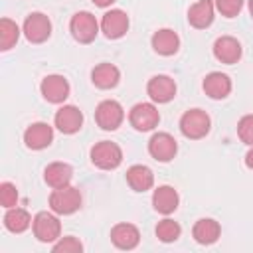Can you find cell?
<instances>
[{
  "label": "cell",
  "mask_w": 253,
  "mask_h": 253,
  "mask_svg": "<svg viewBox=\"0 0 253 253\" xmlns=\"http://www.w3.org/2000/svg\"><path fill=\"white\" fill-rule=\"evenodd\" d=\"M211 128V119L202 109H190L180 117V132L190 140L204 138Z\"/></svg>",
  "instance_id": "obj_1"
},
{
  "label": "cell",
  "mask_w": 253,
  "mask_h": 253,
  "mask_svg": "<svg viewBox=\"0 0 253 253\" xmlns=\"http://www.w3.org/2000/svg\"><path fill=\"white\" fill-rule=\"evenodd\" d=\"M49 208L57 215H71L81 208V192L75 186L53 188L49 194Z\"/></svg>",
  "instance_id": "obj_2"
},
{
  "label": "cell",
  "mask_w": 253,
  "mask_h": 253,
  "mask_svg": "<svg viewBox=\"0 0 253 253\" xmlns=\"http://www.w3.org/2000/svg\"><path fill=\"white\" fill-rule=\"evenodd\" d=\"M91 162L101 170H115L123 162V150L117 142L101 140L91 148Z\"/></svg>",
  "instance_id": "obj_3"
},
{
  "label": "cell",
  "mask_w": 253,
  "mask_h": 253,
  "mask_svg": "<svg viewBox=\"0 0 253 253\" xmlns=\"http://www.w3.org/2000/svg\"><path fill=\"white\" fill-rule=\"evenodd\" d=\"M99 26L101 24L97 22V18L91 12L83 10V12H77L71 18L69 32H71V36H73L75 42H79V43H91L97 38V34H99Z\"/></svg>",
  "instance_id": "obj_4"
},
{
  "label": "cell",
  "mask_w": 253,
  "mask_h": 253,
  "mask_svg": "<svg viewBox=\"0 0 253 253\" xmlns=\"http://www.w3.org/2000/svg\"><path fill=\"white\" fill-rule=\"evenodd\" d=\"M95 121L103 130H117L125 121V109L115 99H105L95 109Z\"/></svg>",
  "instance_id": "obj_5"
},
{
  "label": "cell",
  "mask_w": 253,
  "mask_h": 253,
  "mask_svg": "<svg viewBox=\"0 0 253 253\" xmlns=\"http://www.w3.org/2000/svg\"><path fill=\"white\" fill-rule=\"evenodd\" d=\"M32 229H34V235H36L38 241H42V243H53V241L59 239L61 223H59L57 215H53L49 211H40L34 217Z\"/></svg>",
  "instance_id": "obj_6"
},
{
  "label": "cell",
  "mask_w": 253,
  "mask_h": 253,
  "mask_svg": "<svg viewBox=\"0 0 253 253\" xmlns=\"http://www.w3.org/2000/svg\"><path fill=\"white\" fill-rule=\"evenodd\" d=\"M24 36L28 42L32 43H42L51 36V22L45 14L42 12H32L28 14V18L24 20V28H22Z\"/></svg>",
  "instance_id": "obj_7"
},
{
  "label": "cell",
  "mask_w": 253,
  "mask_h": 253,
  "mask_svg": "<svg viewBox=\"0 0 253 253\" xmlns=\"http://www.w3.org/2000/svg\"><path fill=\"white\" fill-rule=\"evenodd\" d=\"M128 121L136 130L146 132V130H152L160 123V113L152 103H136L128 111Z\"/></svg>",
  "instance_id": "obj_8"
},
{
  "label": "cell",
  "mask_w": 253,
  "mask_h": 253,
  "mask_svg": "<svg viewBox=\"0 0 253 253\" xmlns=\"http://www.w3.org/2000/svg\"><path fill=\"white\" fill-rule=\"evenodd\" d=\"M178 152V142L170 132H154L148 140V154L158 162H170Z\"/></svg>",
  "instance_id": "obj_9"
},
{
  "label": "cell",
  "mask_w": 253,
  "mask_h": 253,
  "mask_svg": "<svg viewBox=\"0 0 253 253\" xmlns=\"http://www.w3.org/2000/svg\"><path fill=\"white\" fill-rule=\"evenodd\" d=\"M40 91H42V95H43V99H45L47 103L59 105V103H63V101L69 97L71 87H69V81H67L63 75L53 73V75H45V77L42 79Z\"/></svg>",
  "instance_id": "obj_10"
},
{
  "label": "cell",
  "mask_w": 253,
  "mask_h": 253,
  "mask_svg": "<svg viewBox=\"0 0 253 253\" xmlns=\"http://www.w3.org/2000/svg\"><path fill=\"white\" fill-rule=\"evenodd\" d=\"M128 24L130 22H128L126 12H123L119 8H113V10L105 12L103 18H101V32L109 40H119L128 32Z\"/></svg>",
  "instance_id": "obj_11"
},
{
  "label": "cell",
  "mask_w": 253,
  "mask_h": 253,
  "mask_svg": "<svg viewBox=\"0 0 253 253\" xmlns=\"http://www.w3.org/2000/svg\"><path fill=\"white\" fill-rule=\"evenodd\" d=\"M146 93L152 103H168L176 97V83L170 75H154L146 83Z\"/></svg>",
  "instance_id": "obj_12"
},
{
  "label": "cell",
  "mask_w": 253,
  "mask_h": 253,
  "mask_svg": "<svg viewBox=\"0 0 253 253\" xmlns=\"http://www.w3.org/2000/svg\"><path fill=\"white\" fill-rule=\"evenodd\" d=\"M53 123L59 132L63 134H75L83 126V113L75 105H63L55 111Z\"/></svg>",
  "instance_id": "obj_13"
},
{
  "label": "cell",
  "mask_w": 253,
  "mask_h": 253,
  "mask_svg": "<svg viewBox=\"0 0 253 253\" xmlns=\"http://www.w3.org/2000/svg\"><path fill=\"white\" fill-rule=\"evenodd\" d=\"M24 142L32 150H43L53 142V128L47 123H32L24 130Z\"/></svg>",
  "instance_id": "obj_14"
},
{
  "label": "cell",
  "mask_w": 253,
  "mask_h": 253,
  "mask_svg": "<svg viewBox=\"0 0 253 253\" xmlns=\"http://www.w3.org/2000/svg\"><path fill=\"white\" fill-rule=\"evenodd\" d=\"M241 53H243L241 43L231 36H221V38H217L213 42V55L221 63L233 65V63H237L241 59Z\"/></svg>",
  "instance_id": "obj_15"
},
{
  "label": "cell",
  "mask_w": 253,
  "mask_h": 253,
  "mask_svg": "<svg viewBox=\"0 0 253 253\" xmlns=\"http://www.w3.org/2000/svg\"><path fill=\"white\" fill-rule=\"evenodd\" d=\"M215 14V4L213 0H198L196 4L190 6L188 10V22L196 30H206L211 26Z\"/></svg>",
  "instance_id": "obj_16"
},
{
  "label": "cell",
  "mask_w": 253,
  "mask_h": 253,
  "mask_svg": "<svg viewBox=\"0 0 253 253\" xmlns=\"http://www.w3.org/2000/svg\"><path fill=\"white\" fill-rule=\"evenodd\" d=\"M111 241L119 249H125V251L134 249L140 241V231L132 223H117L111 229Z\"/></svg>",
  "instance_id": "obj_17"
},
{
  "label": "cell",
  "mask_w": 253,
  "mask_h": 253,
  "mask_svg": "<svg viewBox=\"0 0 253 253\" xmlns=\"http://www.w3.org/2000/svg\"><path fill=\"white\" fill-rule=\"evenodd\" d=\"M152 49L158 53V55H174L178 49H180V38L174 30L170 28H162V30H156L152 34Z\"/></svg>",
  "instance_id": "obj_18"
},
{
  "label": "cell",
  "mask_w": 253,
  "mask_h": 253,
  "mask_svg": "<svg viewBox=\"0 0 253 253\" xmlns=\"http://www.w3.org/2000/svg\"><path fill=\"white\" fill-rule=\"evenodd\" d=\"M202 87L210 99H225L231 93V79L221 71H211L204 77Z\"/></svg>",
  "instance_id": "obj_19"
},
{
  "label": "cell",
  "mask_w": 253,
  "mask_h": 253,
  "mask_svg": "<svg viewBox=\"0 0 253 253\" xmlns=\"http://www.w3.org/2000/svg\"><path fill=\"white\" fill-rule=\"evenodd\" d=\"M180 204V196L172 186H158L152 194V206L158 213L170 215L172 211H176Z\"/></svg>",
  "instance_id": "obj_20"
},
{
  "label": "cell",
  "mask_w": 253,
  "mask_h": 253,
  "mask_svg": "<svg viewBox=\"0 0 253 253\" xmlns=\"http://www.w3.org/2000/svg\"><path fill=\"white\" fill-rule=\"evenodd\" d=\"M91 81L99 89H113L121 81V71L113 63H99L91 71Z\"/></svg>",
  "instance_id": "obj_21"
},
{
  "label": "cell",
  "mask_w": 253,
  "mask_h": 253,
  "mask_svg": "<svg viewBox=\"0 0 253 253\" xmlns=\"http://www.w3.org/2000/svg\"><path fill=\"white\" fill-rule=\"evenodd\" d=\"M73 178V168L67 162H51L43 170V180L49 188H63L69 186Z\"/></svg>",
  "instance_id": "obj_22"
},
{
  "label": "cell",
  "mask_w": 253,
  "mask_h": 253,
  "mask_svg": "<svg viewBox=\"0 0 253 253\" xmlns=\"http://www.w3.org/2000/svg\"><path fill=\"white\" fill-rule=\"evenodd\" d=\"M219 233H221V227H219V223H217L215 219H211V217H202V219H198V221L194 223V227H192L194 239H196L198 243H202V245H211V243H215V241L219 239Z\"/></svg>",
  "instance_id": "obj_23"
},
{
  "label": "cell",
  "mask_w": 253,
  "mask_h": 253,
  "mask_svg": "<svg viewBox=\"0 0 253 253\" xmlns=\"http://www.w3.org/2000/svg\"><path fill=\"white\" fill-rule=\"evenodd\" d=\"M126 182L134 192H146L154 184V174L144 164H134L126 170Z\"/></svg>",
  "instance_id": "obj_24"
},
{
  "label": "cell",
  "mask_w": 253,
  "mask_h": 253,
  "mask_svg": "<svg viewBox=\"0 0 253 253\" xmlns=\"http://www.w3.org/2000/svg\"><path fill=\"white\" fill-rule=\"evenodd\" d=\"M34 223L32 215L22 208H10L4 213V227L12 233H22Z\"/></svg>",
  "instance_id": "obj_25"
},
{
  "label": "cell",
  "mask_w": 253,
  "mask_h": 253,
  "mask_svg": "<svg viewBox=\"0 0 253 253\" xmlns=\"http://www.w3.org/2000/svg\"><path fill=\"white\" fill-rule=\"evenodd\" d=\"M20 38V28L16 22H12L10 18H2L0 20V49L8 51L16 45Z\"/></svg>",
  "instance_id": "obj_26"
},
{
  "label": "cell",
  "mask_w": 253,
  "mask_h": 253,
  "mask_svg": "<svg viewBox=\"0 0 253 253\" xmlns=\"http://www.w3.org/2000/svg\"><path fill=\"white\" fill-rule=\"evenodd\" d=\"M180 233H182L180 223L174 221V219H170V217L158 221V225H156V237H158L162 243H172V241H176V239L180 237Z\"/></svg>",
  "instance_id": "obj_27"
},
{
  "label": "cell",
  "mask_w": 253,
  "mask_h": 253,
  "mask_svg": "<svg viewBox=\"0 0 253 253\" xmlns=\"http://www.w3.org/2000/svg\"><path fill=\"white\" fill-rule=\"evenodd\" d=\"M51 249L55 253H81L83 251V243L77 237L67 235V237H61L59 241H55Z\"/></svg>",
  "instance_id": "obj_28"
},
{
  "label": "cell",
  "mask_w": 253,
  "mask_h": 253,
  "mask_svg": "<svg viewBox=\"0 0 253 253\" xmlns=\"http://www.w3.org/2000/svg\"><path fill=\"white\" fill-rule=\"evenodd\" d=\"M0 204L6 210L16 208V204H18V190H16V186L12 182H2L0 184Z\"/></svg>",
  "instance_id": "obj_29"
},
{
  "label": "cell",
  "mask_w": 253,
  "mask_h": 253,
  "mask_svg": "<svg viewBox=\"0 0 253 253\" xmlns=\"http://www.w3.org/2000/svg\"><path fill=\"white\" fill-rule=\"evenodd\" d=\"M217 12L225 18H235L241 8H243V0H213Z\"/></svg>",
  "instance_id": "obj_30"
},
{
  "label": "cell",
  "mask_w": 253,
  "mask_h": 253,
  "mask_svg": "<svg viewBox=\"0 0 253 253\" xmlns=\"http://www.w3.org/2000/svg\"><path fill=\"white\" fill-rule=\"evenodd\" d=\"M237 134L241 138V142L245 144H253V115H245L239 119L237 123Z\"/></svg>",
  "instance_id": "obj_31"
},
{
  "label": "cell",
  "mask_w": 253,
  "mask_h": 253,
  "mask_svg": "<svg viewBox=\"0 0 253 253\" xmlns=\"http://www.w3.org/2000/svg\"><path fill=\"white\" fill-rule=\"evenodd\" d=\"M245 166L253 170V144L249 146V150H247V154H245Z\"/></svg>",
  "instance_id": "obj_32"
},
{
  "label": "cell",
  "mask_w": 253,
  "mask_h": 253,
  "mask_svg": "<svg viewBox=\"0 0 253 253\" xmlns=\"http://www.w3.org/2000/svg\"><path fill=\"white\" fill-rule=\"evenodd\" d=\"M95 6H99V8H107V6H111L115 0H91Z\"/></svg>",
  "instance_id": "obj_33"
},
{
  "label": "cell",
  "mask_w": 253,
  "mask_h": 253,
  "mask_svg": "<svg viewBox=\"0 0 253 253\" xmlns=\"http://www.w3.org/2000/svg\"><path fill=\"white\" fill-rule=\"evenodd\" d=\"M249 14H251V18H253V0H249Z\"/></svg>",
  "instance_id": "obj_34"
}]
</instances>
